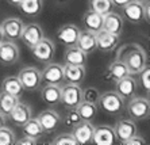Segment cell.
Masks as SVG:
<instances>
[{
	"label": "cell",
	"instance_id": "4dcf8cb0",
	"mask_svg": "<svg viewBox=\"0 0 150 145\" xmlns=\"http://www.w3.org/2000/svg\"><path fill=\"white\" fill-rule=\"evenodd\" d=\"M22 127H23V133L26 136H30V137L39 138L45 134V131H43V129H42L41 124H39V121L37 118L31 117Z\"/></svg>",
	"mask_w": 150,
	"mask_h": 145
},
{
	"label": "cell",
	"instance_id": "9c48e42d",
	"mask_svg": "<svg viewBox=\"0 0 150 145\" xmlns=\"http://www.w3.org/2000/svg\"><path fill=\"white\" fill-rule=\"evenodd\" d=\"M114 133H115V138L118 140L120 144L131 138L133 136L137 134V125L135 121H133L131 118L126 119V118H122V119L116 121V124L114 125Z\"/></svg>",
	"mask_w": 150,
	"mask_h": 145
},
{
	"label": "cell",
	"instance_id": "d6a6232c",
	"mask_svg": "<svg viewBox=\"0 0 150 145\" xmlns=\"http://www.w3.org/2000/svg\"><path fill=\"white\" fill-rule=\"evenodd\" d=\"M50 144H54V145H77V141L72 133H61V134L56 136V137L53 138Z\"/></svg>",
	"mask_w": 150,
	"mask_h": 145
},
{
	"label": "cell",
	"instance_id": "d4e9b609",
	"mask_svg": "<svg viewBox=\"0 0 150 145\" xmlns=\"http://www.w3.org/2000/svg\"><path fill=\"white\" fill-rule=\"evenodd\" d=\"M42 100L50 106L61 103V87L58 84H46L41 90Z\"/></svg>",
	"mask_w": 150,
	"mask_h": 145
},
{
	"label": "cell",
	"instance_id": "3957f363",
	"mask_svg": "<svg viewBox=\"0 0 150 145\" xmlns=\"http://www.w3.org/2000/svg\"><path fill=\"white\" fill-rule=\"evenodd\" d=\"M123 19L129 21L130 23H141L142 21L149 22V1L139 3L135 0H131L130 3L122 7Z\"/></svg>",
	"mask_w": 150,
	"mask_h": 145
},
{
	"label": "cell",
	"instance_id": "8992f818",
	"mask_svg": "<svg viewBox=\"0 0 150 145\" xmlns=\"http://www.w3.org/2000/svg\"><path fill=\"white\" fill-rule=\"evenodd\" d=\"M127 113L133 121H143L149 118L150 102L147 98L133 96L127 103Z\"/></svg>",
	"mask_w": 150,
	"mask_h": 145
},
{
	"label": "cell",
	"instance_id": "4fadbf2b",
	"mask_svg": "<svg viewBox=\"0 0 150 145\" xmlns=\"http://www.w3.org/2000/svg\"><path fill=\"white\" fill-rule=\"evenodd\" d=\"M42 80L46 82V84H61L65 80L64 79V67L57 63H47L41 72Z\"/></svg>",
	"mask_w": 150,
	"mask_h": 145
},
{
	"label": "cell",
	"instance_id": "ac0fdd59",
	"mask_svg": "<svg viewBox=\"0 0 150 145\" xmlns=\"http://www.w3.org/2000/svg\"><path fill=\"white\" fill-rule=\"evenodd\" d=\"M116 138L114 133V127L110 125H100L95 127L92 142L96 145H112L115 144Z\"/></svg>",
	"mask_w": 150,
	"mask_h": 145
},
{
	"label": "cell",
	"instance_id": "8d00e7d4",
	"mask_svg": "<svg viewBox=\"0 0 150 145\" xmlns=\"http://www.w3.org/2000/svg\"><path fill=\"white\" fill-rule=\"evenodd\" d=\"M139 82L142 84V87L146 90V92L150 91V69H149V65L143 68L142 71L139 72Z\"/></svg>",
	"mask_w": 150,
	"mask_h": 145
},
{
	"label": "cell",
	"instance_id": "7bdbcfd3",
	"mask_svg": "<svg viewBox=\"0 0 150 145\" xmlns=\"http://www.w3.org/2000/svg\"><path fill=\"white\" fill-rule=\"evenodd\" d=\"M4 41V34H3V30H1V26H0V42Z\"/></svg>",
	"mask_w": 150,
	"mask_h": 145
},
{
	"label": "cell",
	"instance_id": "836d02e7",
	"mask_svg": "<svg viewBox=\"0 0 150 145\" xmlns=\"http://www.w3.org/2000/svg\"><path fill=\"white\" fill-rule=\"evenodd\" d=\"M15 140L14 131L10 127H0V145H14Z\"/></svg>",
	"mask_w": 150,
	"mask_h": 145
},
{
	"label": "cell",
	"instance_id": "ffe728a7",
	"mask_svg": "<svg viewBox=\"0 0 150 145\" xmlns=\"http://www.w3.org/2000/svg\"><path fill=\"white\" fill-rule=\"evenodd\" d=\"M8 117L11 118V121H12L16 126H23V125L33 117V109L27 103L18 102L16 106L12 109V111L10 113Z\"/></svg>",
	"mask_w": 150,
	"mask_h": 145
},
{
	"label": "cell",
	"instance_id": "52a82bcc",
	"mask_svg": "<svg viewBox=\"0 0 150 145\" xmlns=\"http://www.w3.org/2000/svg\"><path fill=\"white\" fill-rule=\"evenodd\" d=\"M31 53L38 61L47 64L54 58V54H56V45H54V42H53L52 39L43 37L37 45H34L31 48Z\"/></svg>",
	"mask_w": 150,
	"mask_h": 145
},
{
	"label": "cell",
	"instance_id": "484cf974",
	"mask_svg": "<svg viewBox=\"0 0 150 145\" xmlns=\"http://www.w3.org/2000/svg\"><path fill=\"white\" fill-rule=\"evenodd\" d=\"M1 91L8 92V94L16 96V98H21L23 95V92H25V88H23V85H22V83L19 82L18 77L8 76L1 83Z\"/></svg>",
	"mask_w": 150,
	"mask_h": 145
},
{
	"label": "cell",
	"instance_id": "b9f144b4",
	"mask_svg": "<svg viewBox=\"0 0 150 145\" xmlns=\"http://www.w3.org/2000/svg\"><path fill=\"white\" fill-rule=\"evenodd\" d=\"M6 121H7V117H6L4 114L0 113V127L6 126Z\"/></svg>",
	"mask_w": 150,
	"mask_h": 145
},
{
	"label": "cell",
	"instance_id": "603a6c76",
	"mask_svg": "<svg viewBox=\"0 0 150 145\" xmlns=\"http://www.w3.org/2000/svg\"><path fill=\"white\" fill-rule=\"evenodd\" d=\"M83 26L85 27V30L98 33L103 28V15L89 8L83 15Z\"/></svg>",
	"mask_w": 150,
	"mask_h": 145
},
{
	"label": "cell",
	"instance_id": "44dd1931",
	"mask_svg": "<svg viewBox=\"0 0 150 145\" xmlns=\"http://www.w3.org/2000/svg\"><path fill=\"white\" fill-rule=\"evenodd\" d=\"M76 46H79L85 54H92L98 49L96 45V33L89 30H80Z\"/></svg>",
	"mask_w": 150,
	"mask_h": 145
},
{
	"label": "cell",
	"instance_id": "7c38bea8",
	"mask_svg": "<svg viewBox=\"0 0 150 145\" xmlns=\"http://www.w3.org/2000/svg\"><path fill=\"white\" fill-rule=\"evenodd\" d=\"M43 37H45L43 30H42V27L38 23L25 25L23 26V30H22V34H21V39L23 41V43L27 46L28 49H31L34 45H37Z\"/></svg>",
	"mask_w": 150,
	"mask_h": 145
},
{
	"label": "cell",
	"instance_id": "6da1fadb",
	"mask_svg": "<svg viewBox=\"0 0 150 145\" xmlns=\"http://www.w3.org/2000/svg\"><path fill=\"white\" fill-rule=\"evenodd\" d=\"M116 58L125 64L129 73L135 76L147 65L146 50L138 43H126L120 46L116 53Z\"/></svg>",
	"mask_w": 150,
	"mask_h": 145
},
{
	"label": "cell",
	"instance_id": "74e56055",
	"mask_svg": "<svg viewBox=\"0 0 150 145\" xmlns=\"http://www.w3.org/2000/svg\"><path fill=\"white\" fill-rule=\"evenodd\" d=\"M38 138H34V137H30V136H26L25 137H22L19 138V140H15L14 144L15 145H35V144H38Z\"/></svg>",
	"mask_w": 150,
	"mask_h": 145
},
{
	"label": "cell",
	"instance_id": "d590c367",
	"mask_svg": "<svg viewBox=\"0 0 150 145\" xmlns=\"http://www.w3.org/2000/svg\"><path fill=\"white\" fill-rule=\"evenodd\" d=\"M80 121L81 119H80V117H79V114H77L76 109H69V111H68L65 118H64L65 125H67V126H70V127H73L74 125L79 124Z\"/></svg>",
	"mask_w": 150,
	"mask_h": 145
},
{
	"label": "cell",
	"instance_id": "5bb4252c",
	"mask_svg": "<svg viewBox=\"0 0 150 145\" xmlns=\"http://www.w3.org/2000/svg\"><path fill=\"white\" fill-rule=\"evenodd\" d=\"M137 88H138V83L133 75H127L125 77L116 80L115 84V92H118L125 100H130L133 96H135Z\"/></svg>",
	"mask_w": 150,
	"mask_h": 145
},
{
	"label": "cell",
	"instance_id": "e0dca14e",
	"mask_svg": "<svg viewBox=\"0 0 150 145\" xmlns=\"http://www.w3.org/2000/svg\"><path fill=\"white\" fill-rule=\"evenodd\" d=\"M123 27H125V19L120 14L110 11L105 15H103V30L120 36Z\"/></svg>",
	"mask_w": 150,
	"mask_h": 145
},
{
	"label": "cell",
	"instance_id": "4316f807",
	"mask_svg": "<svg viewBox=\"0 0 150 145\" xmlns=\"http://www.w3.org/2000/svg\"><path fill=\"white\" fill-rule=\"evenodd\" d=\"M19 8L26 16H38L43 10V0H22Z\"/></svg>",
	"mask_w": 150,
	"mask_h": 145
},
{
	"label": "cell",
	"instance_id": "ba28073f",
	"mask_svg": "<svg viewBox=\"0 0 150 145\" xmlns=\"http://www.w3.org/2000/svg\"><path fill=\"white\" fill-rule=\"evenodd\" d=\"M21 56V50L19 46L15 43V41H3L0 42V64L1 65H12L18 63Z\"/></svg>",
	"mask_w": 150,
	"mask_h": 145
},
{
	"label": "cell",
	"instance_id": "ab89813d",
	"mask_svg": "<svg viewBox=\"0 0 150 145\" xmlns=\"http://www.w3.org/2000/svg\"><path fill=\"white\" fill-rule=\"evenodd\" d=\"M111 1H112V4H114L115 7H120V8H122L123 6H126L127 3H130L131 0H111Z\"/></svg>",
	"mask_w": 150,
	"mask_h": 145
},
{
	"label": "cell",
	"instance_id": "9a60e30c",
	"mask_svg": "<svg viewBox=\"0 0 150 145\" xmlns=\"http://www.w3.org/2000/svg\"><path fill=\"white\" fill-rule=\"evenodd\" d=\"M0 26L3 30L4 38L10 39V41H18V39H21V34L25 23L19 18H7L1 22Z\"/></svg>",
	"mask_w": 150,
	"mask_h": 145
},
{
	"label": "cell",
	"instance_id": "7a4b0ae2",
	"mask_svg": "<svg viewBox=\"0 0 150 145\" xmlns=\"http://www.w3.org/2000/svg\"><path fill=\"white\" fill-rule=\"evenodd\" d=\"M101 111H104L108 115H118L125 109V99L115 91H107L100 94L98 103Z\"/></svg>",
	"mask_w": 150,
	"mask_h": 145
},
{
	"label": "cell",
	"instance_id": "f1b7e54d",
	"mask_svg": "<svg viewBox=\"0 0 150 145\" xmlns=\"http://www.w3.org/2000/svg\"><path fill=\"white\" fill-rule=\"evenodd\" d=\"M127 75H130L127 67H126L120 60H118V58H116L115 61H112V63L110 64L108 69H107V76H108L110 80H114V82L125 77Z\"/></svg>",
	"mask_w": 150,
	"mask_h": 145
},
{
	"label": "cell",
	"instance_id": "5b68a950",
	"mask_svg": "<svg viewBox=\"0 0 150 145\" xmlns=\"http://www.w3.org/2000/svg\"><path fill=\"white\" fill-rule=\"evenodd\" d=\"M83 102V88L80 84L68 83L61 87V103L67 109H76Z\"/></svg>",
	"mask_w": 150,
	"mask_h": 145
},
{
	"label": "cell",
	"instance_id": "7402d4cb",
	"mask_svg": "<svg viewBox=\"0 0 150 145\" xmlns=\"http://www.w3.org/2000/svg\"><path fill=\"white\" fill-rule=\"evenodd\" d=\"M85 75H87L85 65H72V64L64 65V79L68 83L81 84L85 79Z\"/></svg>",
	"mask_w": 150,
	"mask_h": 145
},
{
	"label": "cell",
	"instance_id": "f35d334b",
	"mask_svg": "<svg viewBox=\"0 0 150 145\" xmlns=\"http://www.w3.org/2000/svg\"><path fill=\"white\" fill-rule=\"evenodd\" d=\"M146 144V140L142 137V136H133L131 138H129V140H126L125 142H123V145H143Z\"/></svg>",
	"mask_w": 150,
	"mask_h": 145
},
{
	"label": "cell",
	"instance_id": "f546056e",
	"mask_svg": "<svg viewBox=\"0 0 150 145\" xmlns=\"http://www.w3.org/2000/svg\"><path fill=\"white\" fill-rule=\"evenodd\" d=\"M18 102H19V98L11 95L8 92L1 91L0 92V113L4 114L6 117H8L10 113L12 111V109L16 106Z\"/></svg>",
	"mask_w": 150,
	"mask_h": 145
},
{
	"label": "cell",
	"instance_id": "2e32d148",
	"mask_svg": "<svg viewBox=\"0 0 150 145\" xmlns=\"http://www.w3.org/2000/svg\"><path fill=\"white\" fill-rule=\"evenodd\" d=\"M79 34H80V27L73 25V23L62 25L58 30H57V38H58L59 42L65 46L76 45Z\"/></svg>",
	"mask_w": 150,
	"mask_h": 145
},
{
	"label": "cell",
	"instance_id": "1f68e13d",
	"mask_svg": "<svg viewBox=\"0 0 150 145\" xmlns=\"http://www.w3.org/2000/svg\"><path fill=\"white\" fill-rule=\"evenodd\" d=\"M89 7H91V10L96 11L99 14L105 15L107 12L112 11L114 4L111 0H89Z\"/></svg>",
	"mask_w": 150,
	"mask_h": 145
},
{
	"label": "cell",
	"instance_id": "277c9868",
	"mask_svg": "<svg viewBox=\"0 0 150 145\" xmlns=\"http://www.w3.org/2000/svg\"><path fill=\"white\" fill-rule=\"evenodd\" d=\"M18 79L22 83L25 91L34 92L41 87V82H42L41 71L35 67L22 68L21 71H19V75H18Z\"/></svg>",
	"mask_w": 150,
	"mask_h": 145
},
{
	"label": "cell",
	"instance_id": "ee69618b",
	"mask_svg": "<svg viewBox=\"0 0 150 145\" xmlns=\"http://www.w3.org/2000/svg\"><path fill=\"white\" fill-rule=\"evenodd\" d=\"M135 1H139V3H147L149 0H135Z\"/></svg>",
	"mask_w": 150,
	"mask_h": 145
},
{
	"label": "cell",
	"instance_id": "e575fe53",
	"mask_svg": "<svg viewBox=\"0 0 150 145\" xmlns=\"http://www.w3.org/2000/svg\"><path fill=\"white\" fill-rule=\"evenodd\" d=\"M99 98H100V92L96 87H88V88L83 90V100L91 103H98Z\"/></svg>",
	"mask_w": 150,
	"mask_h": 145
},
{
	"label": "cell",
	"instance_id": "83f0119b",
	"mask_svg": "<svg viewBox=\"0 0 150 145\" xmlns=\"http://www.w3.org/2000/svg\"><path fill=\"white\" fill-rule=\"evenodd\" d=\"M76 111L81 121H92L98 115V104L83 100V102L76 107Z\"/></svg>",
	"mask_w": 150,
	"mask_h": 145
},
{
	"label": "cell",
	"instance_id": "60d3db41",
	"mask_svg": "<svg viewBox=\"0 0 150 145\" xmlns=\"http://www.w3.org/2000/svg\"><path fill=\"white\" fill-rule=\"evenodd\" d=\"M10 6H12V7H19V4H21L22 0H6Z\"/></svg>",
	"mask_w": 150,
	"mask_h": 145
},
{
	"label": "cell",
	"instance_id": "cb8c5ba5",
	"mask_svg": "<svg viewBox=\"0 0 150 145\" xmlns=\"http://www.w3.org/2000/svg\"><path fill=\"white\" fill-rule=\"evenodd\" d=\"M88 54H85L79 46H67L64 60L65 64H72V65H85L87 64Z\"/></svg>",
	"mask_w": 150,
	"mask_h": 145
},
{
	"label": "cell",
	"instance_id": "8fae6325",
	"mask_svg": "<svg viewBox=\"0 0 150 145\" xmlns=\"http://www.w3.org/2000/svg\"><path fill=\"white\" fill-rule=\"evenodd\" d=\"M37 119L39 121L42 129L45 133H53L58 129V126L61 125V115L57 113L56 110L53 109H47V110H43L41 113L38 114Z\"/></svg>",
	"mask_w": 150,
	"mask_h": 145
},
{
	"label": "cell",
	"instance_id": "30bf717a",
	"mask_svg": "<svg viewBox=\"0 0 150 145\" xmlns=\"http://www.w3.org/2000/svg\"><path fill=\"white\" fill-rule=\"evenodd\" d=\"M93 130H95V125L91 121H80L79 124H76L73 126L72 134L76 138L77 145H87L92 142Z\"/></svg>",
	"mask_w": 150,
	"mask_h": 145
},
{
	"label": "cell",
	"instance_id": "d6986e66",
	"mask_svg": "<svg viewBox=\"0 0 150 145\" xmlns=\"http://www.w3.org/2000/svg\"><path fill=\"white\" fill-rule=\"evenodd\" d=\"M119 37L116 34H112L110 31H105V30H99L96 33V45H98V49L101 52H111L118 46L119 43Z\"/></svg>",
	"mask_w": 150,
	"mask_h": 145
}]
</instances>
